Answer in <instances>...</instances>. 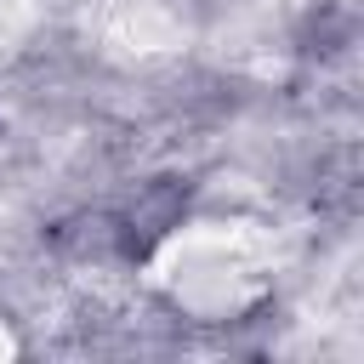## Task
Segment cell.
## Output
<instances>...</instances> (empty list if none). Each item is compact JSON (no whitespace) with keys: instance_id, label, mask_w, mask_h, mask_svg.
Masks as SVG:
<instances>
[{"instance_id":"1","label":"cell","mask_w":364,"mask_h":364,"mask_svg":"<svg viewBox=\"0 0 364 364\" xmlns=\"http://www.w3.org/2000/svg\"><path fill=\"white\" fill-rule=\"evenodd\" d=\"M193 216V182L182 171H154L142 182H131V193L114 205V222H119V256L125 267H142L154 262Z\"/></svg>"},{"instance_id":"2","label":"cell","mask_w":364,"mask_h":364,"mask_svg":"<svg viewBox=\"0 0 364 364\" xmlns=\"http://www.w3.org/2000/svg\"><path fill=\"white\" fill-rule=\"evenodd\" d=\"M46 245H51V256L68 262V267H125L114 205H80V210L57 216V222L46 228Z\"/></svg>"},{"instance_id":"3","label":"cell","mask_w":364,"mask_h":364,"mask_svg":"<svg viewBox=\"0 0 364 364\" xmlns=\"http://www.w3.org/2000/svg\"><path fill=\"white\" fill-rule=\"evenodd\" d=\"M296 46H301L307 57H318V63L341 57V51L353 46V11H347V6H336V0H318V6L301 17Z\"/></svg>"}]
</instances>
